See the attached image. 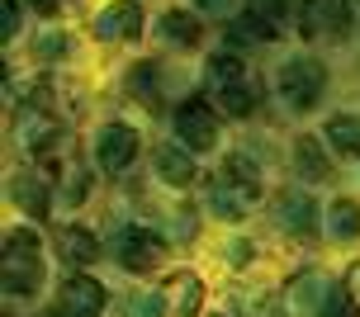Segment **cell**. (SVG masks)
Returning a JSON list of instances; mask_svg holds the SVG:
<instances>
[{
	"instance_id": "13",
	"label": "cell",
	"mask_w": 360,
	"mask_h": 317,
	"mask_svg": "<svg viewBox=\"0 0 360 317\" xmlns=\"http://www.w3.org/2000/svg\"><path fill=\"white\" fill-rule=\"evenodd\" d=\"M10 199H15V209H24L29 218H48V209H53V185H48V176L19 166V171H10Z\"/></svg>"
},
{
	"instance_id": "1",
	"label": "cell",
	"mask_w": 360,
	"mask_h": 317,
	"mask_svg": "<svg viewBox=\"0 0 360 317\" xmlns=\"http://www.w3.org/2000/svg\"><path fill=\"white\" fill-rule=\"evenodd\" d=\"M285 317H356V303L351 294H342V284L318 275V270H304L285 284Z\"/></svg>"
},
{
	"instance_id": "20",
	"label": "cell",
	"mask_w": 360,
	"mask_h": 317,
	"mask_svg": "<svg viewBox=\"0 0 360 317\" xmlns=\"http://www.w3.org/2000/svg\"><path fill=\"white\" fill-rule=\"evenodd\" d=\"M162 34L176 43V48H195L199 38H204V24H199L190 10H166L162 15Z\"/></svg>"
},
{
	"instance_id": "3",
	"label": "cell",
	"mask_w": 360,
	"mask_h": 317,
	"mask_svg": "<svg viewBox=\"0 0 360 317\" xmlns=\"http://www.w3.org/2000/svg\"><path fill=\"white\" fill-rule=\"evenodd\" d=\"M209 199H214V209L223 213V218H247V213L261 204V180H256V166L247 157H228V166L214 176Z\"/></svg>"
},
{
	"instance_id": "10",
	"label": "cell",
	"mask_w": 360,
	"mask_h": 317,
	"mask_svg": "<svg viewBox=\"0 0 360 317\" xmlns=\"http://www.w3.org/2000/svg\"><path fill=\"white\" fill-rule=\"evenodd\" d=\"M346 29H351V5L346 0H304V10H299V34L304 38L337 43Z\"/></svg>"
},
{
	"instance_id": "25",
	"label": "cell",
	"mask_w": 360,
	"mask_h": 317,
	"mask_svg": "<svg viewBox=\"0 0 360 317\" xmlns=\"http://www.w3.org/2000/svg\"><path fill=\"white\" fill-rule=\"evenodd\" d=\"M0 10H5V38L19 34V0H0Z\"/></svg>"
},
{
	"instance_id": "18",
	"label": "cell",
	"mask_w": 360,
	"mask_h": 317,
	"mask_svg": "<svg viewBox=\"0 0 360 317\" xmlns=\"http://www.w3.org/2000/svg\"><path fill=\"white\" fill-rule=\"evenodd\" d=\"M57 256H62V265H90L100 256V242L86 228H57Z\"/></svg>"
},
{
	"instance_id": "4",
	"label": "cell",
	"mask_w": 360,
	"mask_h": 317,
	"mask_svg": "<svg viewBox=\"0 0 360 317\" xmlns=\"http://www.w3.org/2000/svg\"><path fill=\"white\" fill-rule=\"evenodd\" d=\"M209 86H214V100L228 119H247L256 109V90L247 86V67L237 53H214L209 57Z\"/></svg>"
},
{
	"instance_id": "19",
	"label": "cell",
	"mask_w": 360,
	"mask_h": 317,
	"mask_svg": "<svg viewBox=\"0 0 360 317\" xmlns=\"http://www.w3.org/2000/svg\"><path fill=\"white\" fill-rule=\"evenodd\" d=\"M327 237L332 242H356L360 237V204L356 199H332L327 204Z\"/></svg>"
},
{
	"instance_id": "26",
	"label": "cell",
	"mask_w": 360,
	"mask_h": 317,
	"mask_svg": "<svg viewBox=\"0 0 360 317\" xmlns=\"http://www.w3.org/2000/svg\"><path fill=\"white\" fill-rule=\"evenodd\" d=\"M346 294H351V299L360 303V261L351 265V275H346Z\"/></svg>"
},
{
	"instance_id": "16",
	"label": "cell",
	"mask_w": 360,
	"mask_h": 317,
	"mask_svg": "<svg viewBox=\"0 0 360 317\" xmlns=\"http://www.w3.org/2000/svg\"><path fill=\"white\" fill-rule=\"evenodd\" d=\"M275 19L261 15V10H247V15H237L233 24H228V43H237V48H252V43H275Z\"/></svg>"
},
{
	"instance_id": "15",
	"label": "cell",
	"mask_w": 360,
	"mask_h": 317,
	"mask_svg": "<svg viewBox=\"0 0 360 317\" xmlns=\"http://www.w3.org/2000/svg\"><path fill=\"white\" fill-rule=\"evenodd\" d=\"M275 209H280V228L289 237H313L318 232V204H313L308 190H285Z\"/></svg>"
},
{
	"instance_id": "11",
	"label": "cell",
	"mask_w": 360,
	"mask_h": 317,
	"mask_svg": "<svg viewBox=\"0 0 360 317\" xmlns=\"http://www.w3.org/2000/svg\"><path fill=\"white\" fill-rule=\"evenodd\" d=\"M138 147H143V138H138L128 124H105V128H100V138H95V161H100V171L119 176V171L133 166Z\"/></svg>"
},
{
	"instance_id": "17",
	"label": "cell",
	"mask_w": 360,
	"mask_h": 317,
	"mask_svg": "<svg viewBox=\"0 0 360 317\" xmlns=\"http://www.w3.org/2000/svg\"><path fill=\"white\" fill-rule=\"evenodd\" d=\"M294 171H299L308 185H323V180L332 176V157L323 152L318 138H299L294 142Z\"/></svg>"
},
{
	"instance_id": "7",
	"label": "cell",
	"mask_w": 360,
	"mask_h": 317,
	"mask_svg": "<svg viewBox=\"0 0 360 317\" xmlns=\"http://www.w3.org/2000/svg\"><path fill=\"white\" fill-rule=\"evenodd\" d=\"M114 256H119V265L133 270V275H152L157 265H166L171 247H166V237L157 228H138V223H133V228H119Z\"/></svg>"
},
{
	"instance_id": "21",
	"label": "cell",
	"mask_w": 360,
	"mask_h": 317,
	"mask_svg": "<svg viewBox=\"0 0 360 317\" xmlns=\"http://www.w3.org/2000/svg\"><path fill=\"white\" fill-rule=\"evenodd\" d=\"M327 142L342 157H360V114H337L327 119Z\"/></svg>"
},
{
	"instance_id": "6",
	"label": "cell",
	"mask_w": 360,
	"mask_h": 317,
	"mask_svg": "<svg viewBox=\"0 0 360 317\" xmlns=\"http://www.w3.org/2000/svg\"><path fill=\"white\" fill-rule=\"evenodd\" d=\"M275 86H280V95H285L289 109H313L318 100H323V86H327V71L318 57H289L285 67H280V76H275Z\"/></svg>"
},
{
	"instance_id": "2",
	"label": "cell",
	"mask_w": 360,
	"mask_h": 317,
	"mask_svg": "<svg viewBox=\"0 0 360 317\" xmlns=\"http://www.w3.org/2000/svg\"><path fill=\"white\" fill-rule=\"evenodd\" d=\"M0 284L10 299H29L43 284V247L34 228H15L0 247Z\"/></svg>"
},
{
	"instance_id": "24",
	"label": "cell",
	"mask_w": 360,
	"mask_h": 317,
	"mask_svg": "<svg viewBox=\"0 0 360 317\" xmlns=\"http://www.w3.org/2000/svg\"><path fill=\"white\" fill-rule=\"evenodd\" d=\"M62 48H67V43H62V34H43V43H34V57H57Z\"/></svg>"
},
{
	"instance_id": "12",
	"label": "cell",
	"mask_w": 360,
	"mask_h": 317,
	"mask_svg": "<svg viewBox=\"0 0 360 317\" xmlns=\"http://www.w3.org/2000/svg\"><path fill=\"white\" fill-rule=\"evenodd\" d=\"M90 29L105 43H133V38H143V5L138 0H114V5H105L95 15Z\"/></svg>"
},
{
	"instance_id": "5",
	"label": "cell",
	"mask_w": 360,
	"mask_h": 317,
	"mask_svg": "<svg viewBox=\"0 0 360 317\" xmlns=\"http://www.w3.org/2000/svg\"><path fill=\"white\" fill-rule=\"evenodd\" d=\"M199 308H204V280L190 270L162 280L152 294L138 299V317H199Z\"/></svg>"
},
{
	"instance_id": "9",
	"label": "cell",
	"mask_w": 360,
	"mask_h": 317,
	"mask_svg": "<svg viewBox=\"0 0 360 317\" xmlns=\"http://www.w3.org/2000/svg\"><path fill=\"white\" fill-rule=\"evenodd\" d=\"M218 133H223V124H218V109L209 105V100H185V105L176 109L180 147H190V152H214Z\"/></svg>"
},
{
	"instance_id": "28",
	"label": "cell",
	"mask_w": 360,
	"mask_h": 317,
	"mask_svg": "<svg viewBox=\"0 0 360 317\" xmlns=\"http://www.w3.org/2000/svg\"><path fill=\"white\" fill-rule=\"evenodd\" d=\"M29 5H34V10H43V15H48V10H57V5H62V0H29Z\"/></svg>"
},
{
	"instance_id": "14",
	"label": "cell",
	"mask_w": 360,
	"mask_h": 317,
	"mask_svg": "<svg viewBox=\"0 0 360 317\" xmlns=\"http://www.w3.org/2000/svg\"><path fill=\"white\" fill-rule=\"evenodd\" d=\"M152 171L162 176V185H171V190H190L199 176V166H195V152L190 147H152Z\"/></svg>"
},
{
	"instance_id": "27",
	"label": "cell",
	"mask_w": 360,
	"mask_h": 317,
	"mask_svg": "<svg viewBox=\"0 0 360 317\" xmlns=\"http://www.w3.org/2000/svg\"><path fill=\"white\" fill-rule=\"evenodd\" d=\"M199 10H209V15H228V5H233V0H195Z\"/></svg>"
},
{
	"instance_id": "8",
	"label": "cell",
	"mask_w": 360,
	"mask_h": 317,
	"mask_svg": "<svg viewBox=\"0 0 360 317\" xmlns=\"http://www.w3.org/2000/svg\"><path fill=\"white\" fill-rule=\"evenodd\" d=\"M105 303H109L105 284L90 280L86 270H72L62 280V289H57V299H53V317H100Z\"/></svg>"
},
{
	"instance_id": "23",
	"label": "cell",
	"mask_w": 360,
	"mask_h": 317,
	"mask_svg": "<svg viewBox=\"0 0 360 317\" xmlns=\"http://www.w3.org/2000/svg\"><path fill=\"white\" fill-rule=\"evenodd\" d=\"M256 10H261V15H270V19H285L289 10H294V0H256Z\"/></svg>"
},
{
	"instance_id": "22",
	"label": "cell",
	"mask_w": 360,
	"mask_h": 317,
	"mask_svg": "<svg viewBox=\"0 0 360 317\" xmlns=\"http://www.w3.org/2000/svg\"><path fill=\"white\" fill-rule=\"evenodd\" d=\"M128 95H133L143 109L162 105V81H157V67H152V62H138V67L128 71Z\"/></svg>"
}]
</instances>
